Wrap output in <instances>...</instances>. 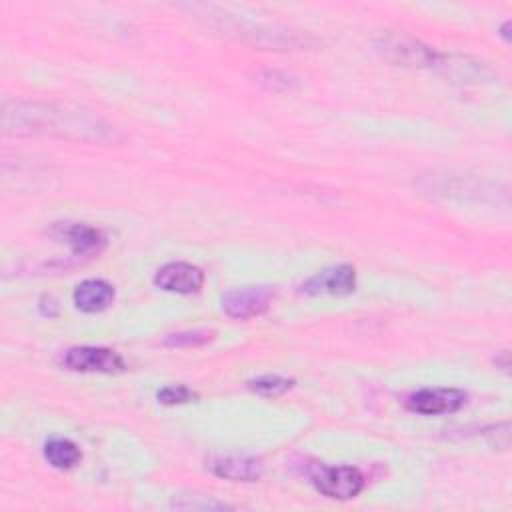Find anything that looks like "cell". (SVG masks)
<instances>
[{
  "label": "cell",
  "instance_id": "3957f363",
  "mask_svg": "<svg viewBox=\"0 0 512 512\" xmlns=\"http://www.w3.org/2000/svg\"><path fill=\"white\" fill-rule=\"evenodd\" d=\"M372 44H374V50L384 60L402 68H414V70L434 68L438 60V52L432 46L398 30L378 32Z\"/></svg>",
  "mask_w": 512,
  "mask_h": 512
},
{
  "label": "cell",
  "instance_id": "6da1fadb",
  "mask_svg": "<svg viewBox=\"0 0 512 512\" xmlns=\"http://www.w3.org/2000/svg\"><path fill=\"white\" fill-rule=\"evenodd\" d=\"M4 136H54L88 144H118L122 132L102 116L74 104L6 100L0 112Z\"/></svg>",
  "mask_w": 512,
  "mask_h": 512
},
{
  "label": "cell",
  "instance_id": "ffe728a7",
  "mask_svg": "<svg viewBox=\"0 0 512 512\" xmlns=\"http://www.w3.org/2000/svg\"><path fill=\"white\" fill-rule=\"evenodd\" d=\"M156 398L160 404L174 406V404H184V402L192 400L194 392L182 384H172V386H164L162 390H158Z\"/></svg>",
  "mask_w": 512,
  "mask_h": 512
},
{
  "label": "cell",
  "instance_id": "8fae6325",
  "mask_svg": "<svg viewBox=\"0 0 512 512\" xmlns=\"http://www.w3.org/2000/svg\"><path fill=\"white\" fill-rule=\"evenodd\" d=\"M154 284L164 292L192 294L204 284V272L190 262H168L154 274Z\"/></svg>",
  "mask_w": 512,
  "mask_h": 512
},
{
  "label": "cell",
  "instance_id": "ac0fdd59",
  "mask_svg": "<svg viewBox=\"0 0 512 512\" xmlns=\"http://www.w3.org/2000/svg\"><path fill=\"white\" fill-rule=\"evenodd\" d=\"M170 508L176 510H228L226 502H218L208 496H198V494H188V496H174L170 502Z\"/></svg>",
  "mask_w": 512,
  "mask_h": 512
},
{
  "label": "cell",
  "instance_id": "277c9868",
  "mask_svg": "<svg viewBox=\"0 0 512 512\" xmlns=\"http://www.w3.org/2000/svg\"><path fill=\"white\" fill-rule=\"evenodd\" d=\"M314 488L326 498L350 500L364 488V476L354 466H320L312 472Z\"/></svg>",
  "mask_w": 512,
  "mask_h": 512
},
{
  "label": "cell",
  "instance_id": "7a4b0ae2",
  "mask_svg": "<svg viewBox=\"0 0 512 512\" xmlns=\"http://www.w3.org/2000/svg\"><path fill=\"white\" fill-rule=\"evenodd\" d=\"M198 16H206V22H210L212 28L222 30L228 36H234L240 42H248L252 46L258 48H270V50H298L302 46H308L312 40H308L306 36L294 32V30H286V28H278V26H270V24H260V22H252V20H244L240 16L222 12L214 6H206V4H192L190 6Z\"/></svg>",
  "mask_w": 512,
  "mask_h": 512
},
{
  "label": "cell",
  "instance_id": "4fadbf2b",
  "mask_svg": "<svg viewBox=\"0 0 512 512\" xmlns=\"http://www.w3.org/2000/svg\"><path fill=\"white\" fill-rule=\"evenodd\" d=\"M72 300H74V306H76L80 312H86V314L102 312V310H106V308L112 304V300H114V288H112V284H108L106 280L90 278V280L80 282V284L74 288Z\"/></svg>",
  "mask_w": 512,
  "mask_h": 512
},
{
  "label": "cell",
  "instance_id": "7c38bea8",
  "mask_svg": "<svg viewBox=\"0 0 512 512\" xmlns=\"http://www.w3.org/2000/svg\"><path fill=\"white\" fill-rule=\"evenodd\" d=\"M208 468L212 474L230 482H256L264 472L262 462L248 456H216Z\"/></svg>",
  "mask_w": 512,
  "mask_h": 512
},
{
  "label": "cell",
  "instance_id": "9a60e30c",
  "mask_svg": "<svg viewBox=\"0 0 512 512\" xmlns=\"http://www.w3.org/2000/svg\"><path fill=\"white\" fill-rule=\"evenodd\" d=\"M44 458L52 468L68 470L82 460L80 448L68 438H50L44 444Z\"/></svg>",
  "mask_w": 512,
  "mask_h": 512
},
{
  "label": "cell",
  "instance_id": "2e32d148",
  "mask_svg": "<svg viewBox=\"0 0 512 512\" xmlns=\"http://www.w3.org/2000/svg\"><path fill=\"white\" fill-rule=\"evenodd\" d=\"M292 386H294L292 378H284V376H278V374H264V376H258L254 380H248V388L252 392L260 394V396H266V398L280 396V394L288 392Z\"/></svg>",
  "mask_w": 512,
  "mask_h": 512
},
{
  "label": "cell",
  "instance_id": "8992f818",
  "mask_svg": "<svg viewBox=\"0 0 512 512\" xmlns=\"http://www.w3.org/2000/svg\"><path fill=\"white\" fill-rule=\"evenodd\" d=\"M62 364L74 372L116 374L126 368L122 356L102 346H74L64 352Z\"/></svg>",
  "mask_w": 512,
  "mask_h": 512
},
{
  "label": "cell",
  "instance_id": "5b68a950",
  "mask_svg": "<svg viewBox=\"0 0 512 512\" xmlns=\"http://www.w3.org/2000/svg\"><path fill=\"white\" fill-rule=\"evenodd\" d=\"M274 298L270 286H242L232 288L220 296V308L234 320H248L268 310Z\"/></svg>",
  "mask_w": 512,
  "mask_h": 512
},
{
  "label": "cell",
  "instance_id": "5bb4252c",
  "mask_svg": "<svg viewBox=\"0 0 512 512\" xmlns=\"http://www.w3.org/2000/svg\"><path fill=\"white\" fill-rule=\"evenodd\" d=\"M436 182L430 188L424 190H432L434 194H442V196H462V198H482V194H494V186H488L484 182L478 180H470L464 176H432Z\"/></svg>",
  "mask_w": 512,
  "mask_h": 512
},
{
  "label": "cell",
  "instance_id": "d6986e66",
  "mask_svg": "<svg viewBox=\"0 0 512 512\" xmlns=\"http://www.w3.org/2000/svg\"><path fill=\"white\" fill-rule=\"evenodd\" d=\"M258 82L272 92H286L292 90L296 86V78H292L286 72H278V70H266L258 76Z\"/></svg>",
  "mask_w": 512,
  "mask_h": 512
},
{
  "label": "cell",
  "instance_id": "e0dca14e",
  "mask_svg": "<svg viewBox=\"0 0 512 512\" xmlns=\"http://www.w3.org/2000/svg\"><path fill=\"white\" fill-rule=\"evenodd\" d=\"M212 338H214L212 330L198 328V330H184V332L168 334L162 342H164V346H170V348H188V346H202V344L210 342Z\"/></svg>",
  "mask_w": 512,
  "mask_h": 512
},
{
  "label": "cell",
  "instance_id": "30bf717a",
  "mask_svg": "<svg viewBox=\"0 0 512 512\" xmlns=\"http://www.w3.org/2000/svg\"><path fill=\"white\" fill-rule=\"evenodd\" d=\"M50 234L56 240L66 242L72 250V256L98 254L106 244L104 234L98 228L84 222H56L50 228Z\"/></svg>",
  "mask_w": 512,
  "mask_h": 512
},
{
  "label": "cell",
  "instance_id": "52a82bcc",
  "mask_svg": "<svg viewBox=\"0 0 512 512\" xmlns=\"http://www.w3.org/2000/svg\"><path fill=\"white\" fill-rule=\"evenodd\" d=\"M468 400V394L460 388H422L406 398V410L436 416L458 412Z\"/></svg>",
  "mask_w": 512,
  "mask_h": 512
},
{
  "label": "cell",
  "instance_id": "9c48e42d",
  "mask_svg": "<svg viewBox=\"0 0 512 512\" xmlns=\"http://www.w3.org/2000/svg\"><path fill=\"white\" fill-rule=\"evenodd\" d=\"M434 70L460 84H482L494 80V70L486 62L462 54H438Z\"/></svg>",
  "mask_w": 512,
  "mask_h": 512
},
{
  "label": "cell",
  "instance_id": "ba28073f",
  "mask_svg": "<svg viewBox=\"0 0 512 512\" xmlns=\"http://www.w3.org/2000/svg\"><path fill=\"white\" fill-rule=\"evenodd\" d=\"M356 288V270L350 264H336L328 266L314 276H310L306 282H302L300 292L308 296L318 294H332V296H344L354 292Z\"/></svg>",
  "mask_w": 512,
  "mask_h": 512
}]
</instances>
